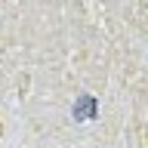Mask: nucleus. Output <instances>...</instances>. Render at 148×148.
<instances>
[{
  "label": "nucleus",
  "mask_w": 148,
  "mask_h": 148,
  "mask_svg": "<svg viewBox=\"0 0 148 148\" xmlns=\"http://www.w3.org/2000/svg\"><path fill=\"white\" fill-rule=\"evenodd\" d=\"M96 111H99V105H96V99L86 96V92L74 102V120H92V117H96Z\"/></svg>",
  "instance_id": "obj_1"
}]
</instances>
